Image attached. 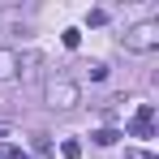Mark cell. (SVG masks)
<instances>
[{
    "instance_id": "1",
    "label": "cell",
    "mask_w": 159,
    "mask_h": 159,
    "mask_svg": "<svg viewBox=\"0 0 159 159\" xmlns=\"http://www.w3.org/2000/svg\"><path fill=\"white\" fill-rule=\"evenodd\" d=\"M120 48L133 56H146V52H155L159 48V22H138V26L125 30V39H120Z\"/></svg>"
},
{
    "instance_id": "2",
    "label": "cell",
    "mask_w": 159,
    "mask_h": 159,
    "mask_svg": "<svg viewBox=\"0 0 159 159\" xmlns=\"http://www.w3.org/2000/svg\"><path fill=\"white\" fill-rule=\"evenodd\" d=\"M48 103H52V107H73V103H78V86L65 82V78H52V82H48Z\"/></svg>"
},
{
    "instance_id": "3",
    "label": "cell",
    "mask_w": 159,
    "mask_h": 159,
    "mask_svg": "<svg viewBox=\"0 0 159 159\" xmlns=\"http://www.w3.org/2000/svg\"><path fill=\"white\" fill-rule=\"evenodd\" d=\"M151 125H155V107L142 103V107H138V116L129 120V133H133V138H151Z\"/></svg>"
},
{
    "instance_id": "4",
    "label": "cell",
    "mask_w": 159,
    "mask_h": 159,
    "mask_svg": "<svg viewBox=\"0 0 159 159\" xmlns=\"http://www.w3.org/2000/svg\"><path fill=\"white\" fill-rule=\"evenodd\" d=\"M17 69H22V60H17V52L0 48V82H13V78H17Z\"/></svg>"
},
{
    "instance_id": "5",
    "label": "cell",
    "mask_w": 159,
    "mask_h": 159,
    "mask_svg": "<svg viewBox=\"0 0 159 159\" xmlns=\"http://www.w3.org/2000/svg\"><path fill=\"white\" fill-rule=\"evenodd\" d=\"M60 155H65V159H78V155H82V142L65 138V142H60Z\"/></svg>"
},
{
    "instance_id": "6",
    "label": "cell",
    "mask_w": 159,
    "mask_h": 159,
    "mask_svg": "<svg viewBox=\"0 0 159 159\" xmlns=\"http://www.w3.org/2000/svg\"><path fill=\"white\" fill-rule=\"evenodd\" d=\"M116 138H120V133H116V129H99V133H95V146H112Z\"/></svg>"
},
{
    "instance_id": "7",
    "label": "cell",
    "mask_w": 159,
    "mask_h": 159,
    "mask_svg": "<svg viewBox=\"0 0 159 159\" xmlns=\"http://www.w3.org/2000/svg\"><path fill=\"white\" fill-rule=\"evenodd\" d=\"M9 159H30V155H22V151H9Z\"/></svg>"
}]
</instances>
